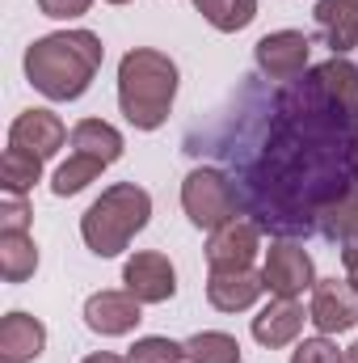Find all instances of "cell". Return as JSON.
<instances>
[{"label":"cell","instance_id":"obj_21","mask_svg":"<svg viewBox=\"0 0 358 363\" xmlns=\"http://www.w3.org/2000/svg\"><path fill=\"white\" fill-rule=\"evenodd\" d=\"M38 178H42V157H34V152H25V148H13V144H8V152H4V161H0L4 194H25Z\"/></svg>","mask_w":358,"mask_h":363},{"label":"cell","instance_id":"obj_16","mask_svg":"<svg viewBox=\"0 0 358 363\" xmlns=\"http://www.w3.org/2000/svg\"><path fill=\"white\" fill-rule=\"evenodd\" d=\"M316 30L333 47V55H346L350 47H358V0H321Z\"/></svg>","mask_w":358,"mask_h":363},{"label":"cell","instance_id":"obj_9","mask_svg":"<svg viewBox=\"0 0 358 363\" xmlns=\"http://www.w3.org/2000/svg\"><path fill=\"white\" fill-rule=\"evenodd\" d=\"M122 283L139 304H161V300H169L178 291V271H173V262L165 254L144 250L122 267Z\"/></svg>","mask_w":358,"mask_h":363},{"label":"cell","instance_id":"obj_6","mask_svg":"<svg viewBox=\"0 0 358 363\" xmlns=\"http://www.w3.org/2000/svg\"><path fill=\"white\" fill-rule=\"evenodd\" d=\"M308 51H312V43L299 30H274L258 43L253 60H258V72L266 81L282 85V81H295V77L308 72Z\"/></svg>","mask_w":358,"mask_h":363},{"label":"cell","instance_id":"obj_22","mask_svg":"<svg viewBox=\"0 0 358 363\" xmlns=\"http://www.w3.org/2000/svg\"><path fill=\"white\" fill-rule=\"evenodd\" d=\"M185 359L190 363H241V342L232 334L219 330H202L185 342Z\"/></svg>","mask_w":358,"mask_h":363},{"label":"cell","instance_id":"obj_30","mask_svg":"<svg viewBox=\"0 0 358 363\" xmlns=\"http://www.w3.org/2000/svg\"><path fill=\"white\" fill-rule=\"evenodd\" d=\"M346 363H358V342L354 347H346Z\"/></svg>","mask_w":358,"mask_h":363},{"label":"cell","instance_id":"obj_27","mask_svg":"<svg viewBox=\"0 0 358 363\" xmlns=\"http://www.w3.org/2000/svg\"><path fill=\"white\" fill-rule=\"evenodd\" d=\"M93 0H38V9L47 13V17H81V13H89Z\"/></svg>","mask_w":358,"mask_h":363},{"label":"cell","instance_id":"obj_7","mask_svg":"<svg viewBox=\"0 0 358 363\" xmlns=\"http://www.w3.org/2000/svg\"><path fill=\"white\" fill-rule=\"evenodd\" d=\"M308 321L321 334H346L358 321V287L350 279H316Z\"/></svg>","mask_w":358,"mask_h":363},{"label":"cell","instance_id":"obj_17","mask_svg":"<svg viewBox=\"0 0 358 363\" xmlns=\"http://www.w3.org/2000/svg\"><path fill=\"white\" fill-rule=\"evenodd\" d=\"M68 140H72V152L97 157V161H105V165H114V161L122 157V135H118L110 123H101V118H85V123H76Z\"/></svg>","mask_w":358,"mask_h":363},{"label":"cell","instance_id":"obj_5","mask_svg":"<svg viewBox=\"0 0 358 363\" xmlns=\"http://www.w3.org/2000/svg\"><path fill=\"white\" fill-rule=\"evenodd\" d=\"M181 207H185V216L198 224V228H224V224H232V220H241V194H236V182L228 178L224 169H211V165H202V169H194L190 178L181 182Z\"/></svg>","mask_w":358,"mask_h":363},{"label":"cell","instance_id":"obj_20","mask_svg":"<svg viewBox=\"0 0 358 363\" xmlns=\"http://www.w3.org/2000/svg\"><path fill=\"white\" fill-rule=\"evenodd\" d=\"M194 9L224 34H236L258 17V0H194Z\"/></svg>","mask_w":358,"mask_h":363},{"label":"cell","instance_id":"obj_24","mask_svg":"<svg viewBox=\"0 0 358 363\" xmlns=\"http://www.w3.org/2000/svg\"><path fill=\"white\" fill-rule=\"evenodd\" d=\"M127 359L131 363H181L185 359V342H173V338H139Z\"/></svg>","mask_w":358,"mask_h":363},{"label":"cell","instance_id":"obj_23","mask_svg":"<svg viewBox=\"0 0 358 363\" xmlns=\"http://www.w3.org/2000/svg\"><path fill=\"white\" fill-rule=\"evenodd\" d=\"M105 169V161H97V157H85V152H72L59 169H55V182H51V190L59 194V199H68V194H76V190H85L97 174Z\"/></svg>","mask_w":358,"mask_h":363},{"label":"cell","instance_id":"obj_19","mask_svg":"<svg viewBox=\"0 0 358 363\" xmlns=\"http://www.w3.org/2000/svg\"><path fill=\"white\" fill-rule=\"evenodd\" d=\"M38 271V245L30 233H0V274L4 283H25Z\"/></svg>","mask_w":358,"mask_h":363},{"label":"cell","instance_id":"obj_31","mask_svg":"<svg viewBox=\"0 0 358 363\" xmlns=\"http://www.w3.org/2000/svg\"><path fill=\"white\" fill-rule=\"evenodd\" d=\"M110 4H131V0H110Z\"/></svg>","mask_w":358,"mask_h":363},{"label":"cell","instance_id":"obj_3","mask_svg":"<svg viewBox=\"0 0 358 363\" xmlns=\"http://www.w3.org/2000/svg\"><path fill=\"white\" fill-rule=\"evenodd\" d=\"M178 97V64L165 51L135 47L118 64V106L131 127L156 131L169 118V106Z\"/></svg>","mask_w":358,"mask_h":363},{"label":"cell","instance_id":"obj_18","mask_svg":"<svg viewBox=\"0 0 358 363\" xmlns=\"http://www.w3.org/2000/svg\"><path fill=\"white\" fill-rule=\"evenodd\" d=\"M316 233H321L325 241L342 245V250H346V245H354V241H358V190L342 194L337 203H329V207L321 211Z\"/></svg>","mask_w":358,"mask_h":363},{"label":"cell","instance_id":"obj_2","mask_svg":"<svg viewBox=\"0 0 358 363\" xmlns=\"http://www.w3.org/2000/svg\"><path fill=\"white\" fill-rule=\"evenodd\" d=\"M101 38L89 30H64V34H47L38 43H30L25 51V77L30 85L51 97V101H76L93 85L97 68H101Z\"/></svg>","mask_w":358,"mask_h":363},{"label":"cell","instance_id":"obj_13","mask_svg":"<svg viewBox=\"0 0 358 363\" xmlns=\"http://www.w3.org/2000/svg\"><path fill=\"white\" fill-rule=\"evenodd\" d=\"M262 291H266V274H258L253 267H245V271H211V279H207V300L219 313H241V308L258 304Z\"/></svg>","mask_w":358,"mask_h":363},{"label":"cell","instance_id":"obj_10","mask_svg":"<svg viewBox=\"0 0 358 363\" xmlns=\"http://www.w3.org/2000/svg\"><path fill=\"white\" fill-rule=\"evenodd\" d=\"M258 241H262V228L253 220H232V224L215 228L211 241H207L211 271H245V267H253Z\"/></svg>","mask_w":358,"mask_h":363},{"label":"cell","instance_id":"obj_26","mask_svg":"<svg viewBox=\"0 0 358 363\" xmlns=\"http://www.w3.org/2000/svg\"><path fill=\"white\" fill-rule=\"evenodd\" d=\"M30 228V207L21 194H4L0 199V233H25Z\"/></svg>","mask_w":358,"mask_h":363},{"label":"cell","instance_id":"obj_25","mask_svg":"<svg viewBox=\"0 0 358 363\" xmlns=\"http://www.w3.org/2000/svg\"><path fill=\"white\" fill-rule=\"evenodd\" d=\"M291 363H346V351H337L329 338H308L295 347Z\"/></svg>","mask_w":358,"mask_h":363},{"label":"cell","instance_id":"obj_4","mask_svg":"<svg viewBox=\"0 0 358 363\" xmlns=\"http://www.w3.org/2000/svg\"><path fill=\"white\" fill-rule=\"evenodd\" d=\"M148 216H152L148 190L135 186V182H118V186L101 190V199L85 211L81 237H85V245L97 258H114V254H122L131 245L135 233H144Z\"/></svg>","mask_w":358,"mask_h":363},{"label":"cell","instance_id":"obj_8","mask_svg":"<svg viewBox=\"0 0 358 363\" xmlns=\"http://www.w3.org/2000/svg\"><path fill=\"white\" fill-rule=\"evenodd\" d=\"M262 274H266V291L282 296V300H299L308 287H316V279H312V258H308L304 245H295V241L270 245Z\"/></svg>","mask_w":358,"mask_h":363},{"label":"cell","instance_id":"obj_15","mask_svg":"<svg viewBox=\"0 0 358 363\" xmlns=\"http://www.w3.org/2000/svg\"><path fill=\"white\" fill-rule=\"evenodd\" d=\"M299 330H304V308L295 304V300H270L266 308L253 317V338L262 342V347H287V342H295L299 338Z\"/></svg>","mask_w":358,"mask_h":363},{"label":"cell","instance_id":"obj_29","mask_svg":"<svg viewBox=\"0 0 358 363\" xmlns=\"http://www.w3.org/2000/svg\"><path fill=\"white\" fill-rule=\"evenodd\" d=\"M81 363H131V359H122V355H105V351H101V355H89V359H81Z\"/></svg>","mask_w":358,"mask_h":363},{"label":"cell","instance_id":"obj_1","mask_svg":"<svg viewBox=\"0 0 358 363\" xmlns=\"http://www.w3.org/2000/svg\"><path fill=\"white\" fill-rule=\"evenodd\" d=\"M236 135H215V152L236 182L241 207L262 233L308 237L329 203L358 190V68L333 55L282 81L258 101L241 93Z\"/></svg>","mask_w":358,"mask_h":363},{"label":"cell","instance_id":"obj_12","mask_svg":"<svg viewBox=\"0 0 358 363\" xmlns=\"http://www.w3.org/2000/svg\"><path fill=\"white\" fill-rule=\"evenodd\" d=\"M85 325L93 334H105V338L131 334L139 325V300L131 291H97L85 304Z\"/></svg>","mask_w":358,"mask_h":363},{"label":"cell","instance_id":"obj_28","mask_svg":"<svg viewBox=\"0 0 358 363\" xmlns=\"http://www.w3.org/2000/svg\"><path fill=\"white\" fill-rule=\"evenodd\" d=\"M342 262H346V279H350V283L358 287V241L342 250Z\"/></svg>","mask_w":358,"mask_h":363},{"label":"cell","instance_id":"obj_11","mask_svg":"<svg viewBox=\"0 0 358 363\" xmlns=\"http://www.w3.org/2000/svg\"><path fill=\"white\" fill-rule=\"evenodd\" d=\"M64 140H68V131H64V123H59L51 110H25V114H17L13 127H8V144L34 152V157H42V161L55 157V152L64 148Z\"/></svg>","mask_w":358,"mask_h":363},{"label":"cell","instance_id":"obj_14","mask_svg":"<svg viewBox=\"0 0 358 363\" xmlns=\"http://www.w3.org/2000/svg\"><path fill=\"white\" fill-rule=\"evenodd\" d=\"M42 347H47V330L38 317L8 313L0 321V363H30L42 355Z\"/></svg>","mask_w":358,"mask_h":363}]
</instances>
